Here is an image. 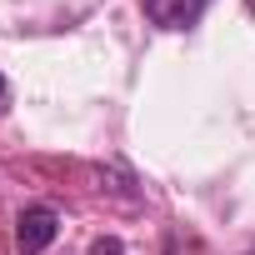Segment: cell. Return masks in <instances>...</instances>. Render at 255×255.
Segmentation results:
<instances>
[{
	"instance_id": "obj_4",
	"label": "cell",
	"mask_w": 255,
	"mask_h": 255,
	"mask_svg": "<svg viewBox=\"0 0 255 255\" xmlns=\"http://www.w3.org/2000/svg\"><path fill=\"white\" fill-rule=\"evenodd\" d=\"M165 255H175V250H165Z\"/></svg>"
},
{
	"instance_id": "obj_1",
	"label": "cell",
	"mask_w": 255,
	"mask_h": 255,
	"mask_svg": "<svg viewBox=\"0 0 255 255\" xmlns=\"http://www.w3.org/2000/svg\"><path fill=\"white\" fill-rule=\"evenodd\" d=\"M55 230H60V215H55L50 205H25L20 220H15V245H20L25 255H40V250L55 240Z\"/></svg>"
},
{
	"instance_id": "obj_3",
	"label": "cell",
	"mask_w": 255,
	"mask_h": 255,
	"mask_svg": "<svg viewBox=\"0 0 255 255\" xmlns=\"http://www.w3.org/2000/svg\"><path fill=\"white\" fill-rule=\"evenodd\" d=\"M0 100H5V75H0Z\"/></svg>"
},
{
	"instance_id": "obj_2",
	"label": "cell",
	"mask_w": 255,
	"mask_h": 255,
	"mask_svg": "<svg viewBox=\"0 0 255 255\" xmlns=\"http://www.w3.org/2000/svg\"><path fill=\"white\" fill-rule=\"evenodd\" d=\"M205 5H210V0H145V15L160 30H190L205 15Z\"/></svg>"
}]
</instances>
